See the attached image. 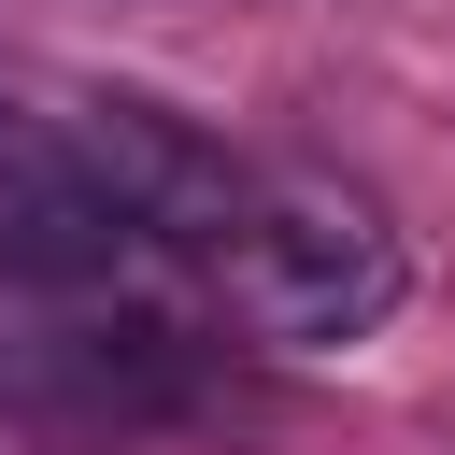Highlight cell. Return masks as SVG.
Wrapping results in <instances>:
<instances>
[{
	"label": "cell",
	"instance_id": "obj_1",
	"mask_svg": "<svg viewBox=\"0 0 455 455\" xmlns=\"http://www.w3.org/2000/svg\"><path fill=\"white\" fill-rule=\"evenodd\" d=\"M228 313L256 341H355L398 313V228L327 171H270L228 228Z\"/></svg>",
	"mask_w": 455,
	"mask_h": 455
},
{
	"label": "cell",
	"instance_id": "obj_3",
	"mask_svg": "<svg viewBox=\"0 0 455 455\" xmlns=\"http://www.w3.org/2000/svg\"><path fill=\"white\" fill-rule=\"evenodd\" d=\"M114 256H128V213L100 199L85 142H71L57 114L0 100V270H14V284H85V270H114Z\"/></svg>",
	"mask_w": 455,
	"mask_h": 455
},
{
	"label": "cell",
	"instance_id": "obj_2",
	"mask_svg": "<svg viewBox=\"0 0 455 455\" xmlns=\"http://www.w3.org/2000/svg\"><path fill=\"white\" fill-rule=\"evenodd\" d=\"M71 142H85L100 199L128 213V242H213V256H228L242 199H256V171H242L228 142H199V128H185V114H156V100H85V114H71Z\"/></svg>",
	"mask_w": 455,
	"mask_h": 455
}]
</instances>
